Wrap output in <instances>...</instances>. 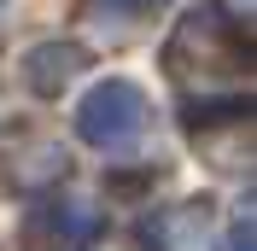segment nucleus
I'll return each mask as SVG.
<instances>
[{
    "mask_svg": "<svg viewBox=\"0 0 257 251\" xmlns=\"http://www.w3.org/2000/svg\"><path fill=\"white\" fill-rule=\"evenodd\" d=\"M146 129V88L128 76H105L94 82L76 105V135L99 152H117V146H135Z\"/></svg>",
    "mask_w": 257,
    "mask_h": 251,
    "instance_id": "1",
    "label": "nucleus"
},
{
    "mask_svg": "<svg viewBox=\"0 0 257 251\" xmlns=\"http://www.w3.org/2000/svg\"><path fill=\"white\" fill-rule=\"evenodd\" d=\"M82 70H88V47H76V41H41V47H30V59H24V82H30L41 99H53L59 88H70Z\"/></svg>",
    "mask_w": 257,
    "mask_h": 251,
    "instance_id": "2",
    "label": "nucleus"
},
{
    "mask_svg": "<svg viewBox=\"0 0 257 251\" xmlns=\"http://www.w3.org/2000/svg\"><path fill=\"white\" fill-rule=\"evenodd\" d=\"M245 111H251L245 94H222V99H193L181 117H187V129H210V123H222V117H245Z\"/></svg>",
    "mask_w": 257,
    "mask_h": 251,
    "instance_id": "3",
    "label": "nucleus"
},
{
    "mask_svg": "<svg viewBox=\"0 0 257 251\" xmlns=\"http://www.w3.org/2000/svg\"><path fill=\"white\" fill-rule=\"evenodd\" d=\"M53 228H59V239H76V245H82V239H94V234H99V216H94L82 199H59Z\"/></svg>",
    "mask_w": 257,
    "mask_h": 251,
    "instance_id": "4",
    "label": "nucleus"
},
{
    "mask_svg": "<svg viewBox=\"0 0 257 251\" xmlns=\"http://www.w3.org/2000/svg\"><path fill=\"white\" fill-rule=\"evenodd\" d=\"M222 251H251V216H234V228L222 234Z\"/></svg>",
    "mask_w": 257,
    "mask_h": 251,
    "instance_id": "5",
    "label": "nucleus"
},
{
    "mask_svg": "<svg viewBox=\"0 0 257 251\" xmlns=\"http://www.w3.org/2000/svg\"><path fill=\"white\" fill-rule=\"evenodd\" d=\"M99 6H117V12H146L152 0H99Z\"/></svg>",
    "mask_w": 257,
    "mask_h": 251,
    "instance_id": "6",
    "label": "nucleus"
}]
</instances>
